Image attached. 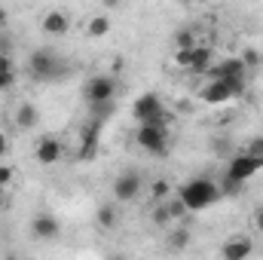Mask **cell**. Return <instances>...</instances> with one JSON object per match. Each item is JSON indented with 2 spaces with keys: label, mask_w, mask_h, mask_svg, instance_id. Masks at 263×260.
<instances>
[{
  "label": "cell",
  "mask_w": 263,
  "mask_h": 260,
  "mask_svg": "<svg viewBox=\"0 0 263 260\" xmlns=\"http://www.w3.org/2000/svg\"><path fill=\"white\" fill-rule=\"evenodd\" d=\"M242 190H245V184H236L230 178H223V184H220V196H230V199H236Z\"/></svg>",
  "instance_id": "d4e9b609"
},
{
  "label": "cell",
  "mask_w": 263,
  "mask_h": 260,
  "mask_svg": "<svg viewBox=\"0 0 263 260\" xmlns=\"http://www.w3.org/2000/svg\"><path fill=\"white\" fill-rule=\"evenodd\" d=\"M40 123V110H37V104H31V101H22L18 104V110H15V126L22 132L34 129Z\"/></svg>",
  "instance_id": "9a60e30c"
},
{
  "label": "cell",
  "mask_w": 263,
  "mask_h": 260,
  "mask_svg": "<svg viewBox=\"0 0 263 260\" xmlns=\"http://www.w3.org/2000/svg\"><path fill=\"white\" fill-rule=\"evenodd\" d=\"M0 52H9L6 49V40H3V28H0Z\"/></svg>",
  "instance_id": "e575fe53"
},
{
  "label": "cell",
  "mask_w": 263,
  "mask_h": 260,
  "mask_svg": "<svg viewBox=\"0 0 263 260\" xmlns=\"http://www.w3.org/2000/svg\"><path fill=\"white\" fill-rule=\"evenodd\" d=\"M107 260H126V257H123V254H110Z\"/></svg>",
  "instance_id": "d590c367"
},
{
  "label": "cell",
  "mask_w": 263,
  "mask_h": 260,
  "mask_svg": "<svg viewBox=\"0 0 263 260\" xmlns=\"http://www.w3.org/2000/svg\"><path fill=\"white\" fill-rule=\"evenodd\" d=\"M117 92H120V80L114 73H95L83 83V101L86 107H98V104H110L117 101Z\"/></svg>",
  "instance_id": "277c9868"
},
{
  "label": "cell",
  "mask_w": 263,
  "mask_h": 260,
  "mask_svg": "<svg viewBox=\"0 0 263 260\" xmlns=\"http://www.w3.org/2000/svg\"><path fill=\"white\" fill-rule=\"evenodd\" d=\"M242 153H248V156H257V159H263V138H251V141H248V147H245Z\"/></svg>",
  "instance_id": "4316f807"
},
{
  "label": "cell",
  "mask_w": 263,
  "mask_h": 260,
  "mask_svg": "<svg viewBox=\"0 0 263 260\" xmlns=\"http://www.w3.org/2000/svg\"><path fill=\"white\" fill-rule=\"evenodd\" d=\"M28 73L31 80L37 83H55V80H65L67 77V62H62L49 46L43 49H34L31 59H28Z\"/></svg>",
  "instance_id": "3957f363"
},
{
  "label": "cell",
  "mask_w": 263,
  "mask_h": 260,
  "mask_svg": "<svg viewBox=\"0 0 263 260\" xmlns=\"http://www.w3.org/2000/svg\"><path fill=\"white\" fill-rule=\"evenodd\" d=\"M132 117H135L138 126H159V129H168L172 120H175V117L165 110V104H162V98H159L156 92L138 95L135 104H132Z\"/></svg>",
  "instance_id": "6da1fadb"
},
{
  "label": "cell",
  "mask_w": 263,
  "mask_h": 260,
  "mask_svg": "<svg viewBox=\"0 0 263 260\" xmlns=\"http://www.w3.org/2000/svg\"><path fill=\"white\" fill-rule=\"evenodd\" d=\"M150 193H153V199H156V202H165V199H168V193H172V184H168V181H153Z\"/></svg>",
  "instance_id": "cb8c5ba5"
},
{
  "label": "cell",
  "mask_w": 263,
  "mask_h": 260,
  "mask_svg": "<svg viewBox=\"0 0 263 260\" xmlns=\"http://www.w3.org/2000/svg\"><path fill=\"white\" fill-rule=\"evenodd\" d=\"M40 28H43V34H49V37H62V34L70 31V15H67L65 9H49V12L43 15Z\"/></svg>",
  "instance_id": "5bb4252c"
},
{
  "label": "cell",
  "mask_w": 263,
  "mask_h": 260,
  "mask_svg": "<svg viewBox=\"0 0 263 260\" xmlns=\"http://www.w3.org/2000/svg\"><path fill=\"white\" fill-rule=\"evenodd\" d=\"M114 110H117V101H110V104H98V107H89V120L104 123V120L114 117Z\"/></svg>",
  "instance_id": "ffe728a7"
},
{
  "label": "cell",
  "mask_w": 263,
  "mask_h": 260,
  "mask_svg": "<svg viewBox=\"0 0 263 260\" xmlns=\"http://www.w3.org/2000/svg\"><path fill=\"white\" fill-rule=\"evenodd\" d=\"M12 175H15V169H12V165H0V190L12 184Z\"/></svg>",
  "instance_id": "f1b7e54d"
},
{
  "label": "cell",
  "mask_w": 263,
  "mask_h": 260,
  "mask_svg": "<svg viewBox=\"0 0 263 260\" xmlns=\"http://www.w3.org/2000/svg\"><path fill=\"white\" fill-rule=\"evenodd\" d=\"M254 251V239L251 236H230L220 245V257L223 260H248Z\"/></svg>",
  "instance_id": "4fadbf2b"
},
{
  "label": "cell",
  "mask_w": 263,
  "mask_h": 260,
  "mask_svg": "<svg viewBox=\"0 0 263 260\" xmlns=\"http://www.w3.org/2000/svg\"><path fill=\"white\" fill-rule=\"evenodd\" d=\"M178 199L187 205V211H205V208H211V205H214L217 199H223V196H220V187H217L211 178H193V181L181 184Z\"/></svg>",
  "instance_id": "7a4b0ae2"
},
{
  "label": "cell",
  "mask_w": 263,
  "mask_h": 260,
  "mask_svg": "<svg viewBox=\"0 0 263 260\" xmlns=\"http://www.w3.org/2000/svg\"><path fill=\"white\" fill-rule=\"evenodd\" d=\"M6 153H9V138L0 132V156H6Z\"/></svg>",
  "instance_id": "d6a6232c"
},
{
  "label": "cell",
  "mask_w": 263,
  "mask_h": 260,
  "mask_svg": "<svg viewBox=\"0 0 263 260\" xmlns=\"http://www.w3.org/2000/svg\"><path fill=\"white\" fill-rule=\"evenodd\" d=\"M193 73H208L211 70V46H196L193 49V65H190Z\"/></svg>",
  "instance_id": "e0dca14e"
},
{
  "label": "cell",
  "mask_w": 263,
  "mask_h": 260,
  "mask_svg": "<svg viewBox=\"0 0 263 260\" xmlns=\"http://www.w3.org/2000/svg\"><path fill=\"white\" fill-rule=\"evenodd\" d=\"M101 126H104V123H95V120L83 123V129H80V147H77V159H80V162L95 159L98 141H101Z\"/></svg>",
  "instance_id": "9c48e42d"
},
{
  "label": "cell",
  "mask_w": 263,
  "mask_h": 260,
  "mask_svg": "<svg viewBox=\"0 0 263 260\" xmlns=\"http://www.w3.org/2000/svg\"><path fill=\"white\" fill-rule=\"evenodd\" d=\"M190 239H193V236H190L187 227H175V230L168 233V248H172V251H187V248H190Z\"/></svg>",
  "instance_id": "ac0fdd59"
},
{
  "label": "cell",
  "mask_w": 263,
  "mask_h": 260,
  "mask_svg": "<svg viewBox=\"0 0 263 260\" xmlns=\"http://www.w3.org/2000/svg\"><path fill=\"white\" fill-rule=\"evenodd\" d=\"M242 62H245V67H248V70H251V67H257V65H260V52H257V49H245Z\"/></svg>",
  "instance_id": "83f0119b"
},
{
  "label": "cell",
  "mask_w": 263,
  "mask_h": 260,
  "mask_svg": "<svg viewBox=\"0 0 263 260\" xmlns=\"http://www.w3.org/2000/svg\"><path fill=\"white\" fill-rule=\"evenodd\" d=\"M242 92H245V83H239V80H208L199 89V98L205 104H227V101L239 98Z\"/></svg>",
  "instance_id": "5b68a950"
},
{
  "label": "cell",
  "mask_w": 263,
  "mask_h": 260,
  "mask_svg": "<svg viewBox=\"0 0 263 260\" xmlns=\"http://www.w3.org/2000/svg\"><path fill=\"white\" fill-rule=\"evenodd\" d=\"M150 220H153L156 227H168V224H172V214H168V208H165V202H156V208H153V214H150Z\"/></svg>",
  "instance_id": "603a6c76"
},
{
  "label": "cell",
  "mask_w": 263,
  "mask_h": 260,
  "mask_svg": "<svg viewBox=\"0 0 263 260\" xmlns=\"http://www.w3.org/2000/svg\"><path fill=\"white\" fill-rule=\"evenodd\" d=\"M3 260H22V257H15V254H6V257H3Z\"/></svg>",
  "instance_id": "8d00e7d4"
},
{
  "label": "cell",
  "mask_w": 263,
  "mask_h": 260,
  "mask_svg": "<svg viewBox=\"0 0 263 260\" xmlns=\"http://www.w3.org/2000/svg\"><path fill=\"white\" fill-rule=\"evenodd\" d=\"M251 224H254V230H257V233H263V205H260V208H254Z\"/></svg>",
  "instance_id": "1f68e13d"
},
{
  "label": "cell",
  "mask_w": 263,
  "mask_h": 260,
  "mask_svg": "<svg viewBox=\"0 0 263 260\" xmlns=\"http://www.w3.org/2000/svg\"><path fill=\"white\" fill-rule=\"evenodd\" d=\"M165 208H168L172 220H178V224H181V220H187V214H190V211H187V205H184V202H181L178 196H172V199L165 202Z\"/></svg>",
  "instance_id": "44dd1931"
},
{
  "label": "cell",
  "mask_w": 263,
  "mask_h": 260,
  "mask_svg": "<svg viewBox=\"0 0 263 260\" xmlns=\"http://www.w3.org/2000/svg\"><path fill=\"white\" fill-rule=\"evenodd\" d=\"M6 22H9V12H6V9H3V6H0V28H3V25H6Z\"/></svg>",
  "instance_id": "836d02e7"
},
{
  "label": "cell",
  "mask_w": 263,
  "mask_h": 260,
  "mask_svg": "<svg viewBox=\"0 0 263 260\" xmlns=\"http://www.w3.org/2000/svg\"><path fill=\"white\" fill-rule=\"evenodd\" d=\"M86 34L89 37H107L110 34V18L107 15H92L89 25H86Z\"/></svg>",
  "instance_id": "d6986e66"
},
{
  "label": "cell",
  "mask_w": 263,
  "mask_h": 260,
  "mask_svg": "<svg viewBox=\"0 0 263 260\" xmlns=\"http://www.w3.org/2000/svg\"><path fill=\"white\" fill-rule=\"evenodd\" d=\"M208 80H239V83H245L248 80V67L242 62V55H230L220 65H211Z\"/></svg>",
  "instance_id": "7c38bea8"
},
{
  "label": "cell",
  "mask_w": 263,
  "mask_h": 260,
  "mask_svg": "<svg viewBox=\"0 0 263 260\" xmlns=\"http://www.w3.org/2000/svg\"><path fill=\"white\" fill-rule=\"evenodd\" d=\"M65 156V144L59 135H43L37 144H34V159L40 165H55L59 159Z\"/></svg>",
  "instance_id": "30bf717a"
},
{
  "label": "cell",
  "mask_w": 263,
  "mask_h": 260,
  "mask_svg": "<svg viewBox=\"0 0 263 260\" xmlns=\"http://www.w3.org/2000/svg\"><path fill=\"white\" fill-rule=\"evenodd\" d=\"M141 190H144V178H141V172H135V169L120 172L117 181H114V199H117V202H135V199L141 196Z\"/></svg>",
  "instance_id": "ba28073f"
},
{
  "label": "cell",
  "mask_w": 263,
  "mask_h": 260,
  "mask_svg": "<svg viewBox=\"0 0 263 260\" xmlns=\"http://www.w3.org/2000/svg\"><path fill=\"white\" fill-rule=\"evenodd\" d=\"M175 46H178V49H196V46H199L196 34H193L190 28H181V31L175 34Z\"/></svg>",
  "instance_id": "7402d4cb"
},
{
  "label": "cell",
  "mask_w": 263,
  "mask_h": 260,
  "mask_svg": "<svg viewBox=\"0 0 263 260\" xmlns=\"http://www.w3.org/2000/svg\"><path fill=\"white\" fill-rule=\"evenodd\" d=\"M31 236L40 239V242H52V239L62 236V220L49 211H40V214L31 217Z\"/></svg>",
  "instance_id": "8fae6325"
},
{
  "label": "cell",
  "mask_w": 263,
  "mask_h": 260,
  "mask_svg": "<svg viewBox=\"0 0 263 260\" xmlns=\"http://www.w3.org/2000/svg\"><path fill=\"white\" fill-rule=\"evenodd\" d=\"M260 169H263V159L248 156V153H239V156H233V159H230V165H227L223 178H230V181H236V184H248Z\"/></svg>",
  "instance_id": "52a82bcc"
},
{
  "label": "cell",
  "mask_w": 263,
  "mask_h": 260,
  "mask_svg": "<svg viewBox=\"0 0 263 260\" xmlns=\"http://www.w3.org/2000/svg\"><path fill=\"white\" fill-rule=\"evenodd\" d=\"M175 65L184 67V70H190V65H193V49H178V52H175Z\"/></svg>",
  "instance_id": "484cf974"
},
{
  "label": "cell",
  "mask_w": 263,
  "mask_h": 260,
  "mask_svg": "<svg viewBox=\"0 0 263 260\" xmlns=\"http://www.w3.org/2000/svg\"><path fill=\"white\" fill-rule=\"evenodd\" d=\"M0 73H15V65H12L9 52H0Z\"/></svg>",
  "instance_id": "f546056e"
},
{
  "label": "cell",
  "mask_w": 263,
  "mask_h": 260,
  "mask_svg": "<svg viewBox=\"0 0 263 260\" xmlns=\"http://www.w3.org/2000/svg\"><path fill=\"white\" fill-rule=\"evenodd\" d=\"M95 224H98V230H117V224H120V211H117V205H98L95 208Z\"/></svg>",
  "instance_id": "2e32d148"
},
{
  "label": "cell",
  "mask_w": 263,
  "mask_h": 260,
  "mask_svg": "<svg viewBox=\"0 0 263 260\" xmlns=\"http://www.w3.org/2000/svg\"><path fill=\"white\" fill-rule=\"evenodd\" d=\"M135 144L141 150H147L150 156H168L172 135H168V129H159V126H138L135 129Z\"/></svg>",
  "instance_id": "8992f818"
},
{
  "label": "cell",
  "mask_w": 263,
  "mask_h": 260,
  "mask_svg": "<svg viewBox=\"0 0 263 260\" xmlns=\"http://www.w3.org/2000/svg\"><path fill=\"white\" fill-rule=\"evenodd\" d=\"M15 86V73H0V92H9Z\"/></svg>",
  "instance_id": "4dcf8cb0"
}]
</instances>
